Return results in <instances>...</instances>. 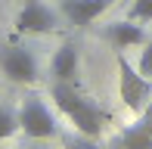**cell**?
Wrapping results in <instances>:
<instances>
[{"instance_id": "6da1fadb", "label": "cell", "mask_w": 152, "mask_h": 149, "mask_svg": "<svg viewBox=\"0 0 152 149\" xmlns=\"http://www.w3.org/2000/svg\"><path fill=\"white\" fill-rule=\"evenodd\" d=\"M50 96H53V103H56V109L72 121V127L78 134H84V137L99 140V134L112 124V115L106 109H99L90 96H84V93L78 90V84H59V81H53Z\"/></svg>"}, {"instance_id": "7a4b0ae2", "label": "cell", "mask_w": 152, "mask_h": 149, "mask_svg": "<svg viewBox=\"0 0 152 149\" xmlns=\"http://www.w3.org/2000/svg\"><path fill=\"white\" fill-rule=\"evenodd\" d=\"M16 115H19V131H22L25 137H31V140H53V137L62 134L56 115L50 112V106L40 96H34V93L19 103Z\"/></svg>"}, {"instance_id": "3957f363", "label": "cell", "mask_w": 152, "mask_h": 149, "mask_svg": "<svg viewBox=\"0 0 152 149\" xmlns=\"http://www.w3.org/2000/svg\"><path fill=\"white\" fill-rule=\"evenodd\" d=\"M115 65H118V93L121 103L127 106L134 115H140L146 109V103L152 99V78L137 72V65H130L124 59L121 50H115Z\"/></svg>"}, {"instance_id": "277c9868", "label": "cell", "mask_w": 152, "mask_h": 149, "mask_svg": "<svg viewBox=\"0 0 152 149\" xmlns=\"http://www.w3.org/2000/svg\"><path fill=\"white\" fill-rule=\"evenodd\" d=\"M0 72L12 81V84H34L37 81V56L28 47H19V44H3L0 47Z\"/></svg>"}, {"instance_id": "5b68a950", "label": "cell", "mask_w": 152, "mask_h": 149, "mask_svg": "<svg viewBox=\"0 0 152 149\" xmlns=\"http://www.w3.org/2000/svg\"><path fill=\"white\" fill-rule=\"evenodd\" d=\"M12 25H16L19 34H50L62 25V16H59V9H53L44 0H28L16 12Z\"/></svg>"}, {"instance_id": "8992f818", "label": "cell", "mask_w": 152, "mask_h": 149, "mask_svg": "<svg viewBox=\"0 0 152 149\" xmlns=\"http://www.w3.org/2000/svg\"><path fill=\"white\" fill-rule=\"evenodd\" d=\"M115 3H118V0H59L56 9H59L62 22L75 25V28H87L102 12H109Z\"/></svg>"}, {"instance_id": "52a82bcc", "label": "cell", "mask_w": 152, "mask_h": 149, "mask_svg": "<svg viewBox=\"0 0 152 149\" xmlns=\"http://www.w3.org/2000/svg\"><path fill=\"white\" fill-rule=\"evenodd\" d=\"M109 149H152V99L146 103V109L140 112L137 124L124 127L118 137L112 140Z\"/></svg>"}, {"instance_id": "ba28073f", "label": "cell", "mask_w": 152, "mask_h": 149, "mask_svg": "<svg viewBox=\"0 0 152 149\" xmlns=\"http://www.w3.org/2000/svg\"><path fill=\"white\" fill-rule=\"evenodd\" d=\"M78 72H81L78 47H75L72 40H65V44L53 53V59H50V74H53V81H59V84H78Z\"/></svg>"}, {"instance_id": "9c48e42d", "label": "cell", "mask_w": 152, "mask_h": 149, "mask_svg": "<svg viewBox=\"0 0 152 149\" xmlns=\"http://www.w3.org/2000/svg\"><path fill=\"white\" fill-rule=\"evenodd\" d=\"M102 37L115 47V50H130V47H143L146 44V31H143L140 22L134 19H121V22H112L102 28Z\"/></svg>"}, {"instance_id": "30bf717a", "label": "cell", "mask_w": 152, "mask_h": 149, "mask_svg": "<svg viewBox=\"0 0 152 149\" xmlns=\"http://www.w3.org/2000/svg\"><path fill=\"white\" fill-rule=\"evenodd\" d=\"M19 134V115L10 106H0V143Z\"/></svg>"}, {"instance_id": "8fae6325", "label": "cell", "mask_w": 152, "mask_h": 149, "mask_svg": "<svg viewBox=\"0 0 152 149\" xmlns=\"http://www.w3.org/2000/svg\"><path fill=\"white\" fill-rule=\"evenodd\" d=\"M62 143H65V149H99V143H96L93 137H84V134H59Z\"/></svg>"}, {"instance_id": "7c38bea8", "label": "cell", "mask_w": 152, "mask_h": 149, "mask_svg": "<svg viewBox=\"0 0 152 149\" xmlns=\"http://www.w3.org/2000/svg\"><path fill=\"white\" fill-rule=\"evenodd\" d=\"M127 19H134V22H152V0H130Z\"/></svg>"}, {"instance_id": "4fadbf2b", "label": "cell", "mask_w": 152, "mask_h": 149, "mask_svg": "<svg viewBox=\"0 0 152 149\" xmlns=\"http://www.w3.org/2000/svg\"><path fill=\"white\" fill-rule=\"evenodd\" d=\"M137 72L146 74V78H152V40L143 44V53H140V62H137Z\"/></svg>"}, {"instance_id": "5bb4252c", "label": "cell", "mask_w": 152, "mask_h": 149, "mask_svg": "<svg viewBox=\"0 0 152 149\" xmlns=\"http://www.w3.org/2000/svg\"><path fill=\"white\" fill-rule=\"evenodd\" d=\"M31 149H40V146H31Z\"/></svg>"}]
</instances>
